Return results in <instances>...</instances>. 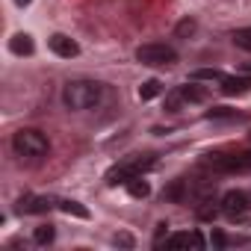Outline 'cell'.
Segmentation results:
<instances>
[{
  "label": "cell",
  "mask_w": 251,
  "mask_h": 251,
  "mask_svg": "<svg viewBox=\"0 0 251 251\" xmlns=\"http://www.w3.org/2000/svg\"><path fill=\"white\" fill-rule=\"evenodd\" d=\"M100 95H103L100 83H95V80H71L65 86V92H62V100H65L68 109H92V106L100 103Z\"/></svg>",
  "instance_id": "cell-1"
},
{
  "label": "cell",
  "mask_w": 251,
  "mask_h": 251,
  "mask_svg": "<svg viewBox=\"0 0 251 251\" xmlns=\"http://www.w3.org/2000/svg\"><path fill=\"white\" fill-rule=\"evenodd\" d=\"M12 148L21 160H42L48 151H50V142L42 130H18L15 139H12Z\"/></svg>",
  "instance_id": "cell-2"
},
{
  "label": "cell",
  "mask_w": 251,
  "mask_h": 251,
  "mask_svg": "<svg viewBox=\"0 0 251 251\" xmlns=\"http://www.w3.org/2000/svg\"><path fill=\"white\" fill-rule=\"evenodd\" d=\"M213 172H248L251 169V151H233V154H207L204 160Z\"/></svg>",
  "instance_id": "cell-3"
},
{
  "label": "cell",
  "mask_w": 251,
  "mask_h": 251,
  "mask_svg": "<svg viewBox=\"0 0 251 251\" xmlns=\"http://www.w3.org/2000/svg\"><path fill=\"white\" fill-rule=\"evenodd\" d=\"M136 59L142 65H175L177 62V50L163 45V42H151V45H142L136 50Z\"/></svg>",
  "instance_id": "cell-4"
},
{
  "label": "cell",
  "mask_w": 251,
  "mask_h": 251,
  "mask_svg": "<svg viewBox=\"0 0 251 251\" xmlns=\"http://www.w3.org/2000/svg\"><path fill=\"white\" fill-rule=\"evenodd\" d=\"M219 204H222V213H225L227 219H239V216H245V213L251 210V198H248V192H239V189L225 192Z\"/></svg>",
  "instance_id": "cell-5"
},
{
  "label": "cell",
  "mask_w": 251,
  "mask_h": 251,
  "mask_svg": "<svg viewBox=\"0 0 251 251\" xmlns=\"http://www.w3.org/2000/svg\"><path fill=\"white\" fill-rule=\"evenodd\" d=\"M151 163H154V160H130V163H121V166L109 169V175H106V183H109V186H118V183H127L130 177L142 175V169H148Z\"/></svg>",
  "instance_id": "cell-6"
},
{
  "label": "cell",
  "mask_w": 251,
  "mask_h": 251,
  "mask_svg": "<svg viewBox=\"0 0 251 251\" xmlns=\"http://www.w3.org/2000/svg\"><path fill=\"white\" fill-rule=\"evenodd\" d=\"M48 45H50V50H53L56 56H62V59H71V56H77V53H80V45H77L74 39L62 36V33L50 36V39H48Z\"/></svg>",
  "instance_id": "cell-7"
},
{
  "label": "cell",
  "mask_w": 251,
  "mask_h": 251,
  "mask_svg": "<svg viewBox=\"0 0 251 251\" xmlns=\"http://www.w3.org/2000/svg\"><path fill=\"white\" fill-rule=\"evenodd\" d=\"M166 245L169 248H204V236L198 230H180V233H172Z\"/></svg>",
  "instance_id": "cell-8"
},
{
  "label": "cell",
  "mask_w": 251,
  "mask_h": 251,
  "mask_svg": "<svg viewBox=\"0 0 251 251\" xmlns=\"http://www.w3.org/2000/svg\"><path fill=\"white\" fill-rule=\"evenodd\" d=\"M53 207L50 198H42V195H21L18 198V213H48Z\"/></svg>",
  "instance_id": "cell-9"
},
{
  "label": "cell",
  "mask_w": 251,
  "mask_h": 251,
  "mask_svg": "<svg viewBox=\"0 0 251 251\" xmlns=\"http://www.w3.org/2000/svg\"><path fill=\"white\" fill-rule=\"evenodd\" d=\"M222 92L225 95H245V92H251V77H225L222 80Z\"/></svg>",
  "instance_id": "cell-10"
},
{
  "label": "cell",
  "mask_w": 251,
  "mask_h": 251,
  "mask_svg": "<svg viewBox=\"0 0 251 251\" xmlns=\"http://www.w3.org/2000/svg\"><path fill=\"white\" fill-rule=\"evenodd\" d=\"M9 50H12V53H18V56H30V53L36 50L33 36H27V33H15V36L9 39Z\"/></svg>",
  "instance_id": "cell-11"
},
{
  "label": "cell",
  "mask_w": 251,
  "mask_h": 251,
  "mask_svg": "<svg viewBox=\"0 0 251 251\" xmlns=\"http://www.w3.org/2000/svg\"><path fill=\"white\" fill-rule=\"evenodd\" d=\"M124 186H127V192H130L133 198H148V195H151V186H148V180H142V175L130 177Z\"/></svg>",
  "instance_id": "cell-12"
},
{
  "label": "cell",
  "mask_w": 251,
  "mask_h": 251,
  "mask_svg": "<svg viewBox=\"0 0 251 251\" xmlns=\"http://www.w3.org/2000/svg\"><path fill=\"white\" fill-rule=\"evenodd\" d=\"M180 95H183V100H186V103H201V100L207 98V92H204L201 86H195V83L180 86Z\"/></svg>",
  "instance_id": "cell-13"
},
{
  "label": "cell",
  "mask_w": 251,
  "mask_h": 251,
  "mask_svg": "<svg viewBox=\"0 0 251 251\" xmlns=\"http://www.w3.org/2000/svg\"><path fill=\"white\" fill-rule=\"evenodd\" d=\"M160 92H163V83H160V80H145V83L139 86V100H154Z\"/></svg>",
  "instance_id": "cell-14"
},
{
  "label": "cell",
  "mask_w": 251,
  "mask_h": 251,
  "mask_svg": "<svg viewBox=\"0 0 251 251\" xmlns=\"http://www.w3.org/2000/svg\"><path fill=\"white\" fill-rule=\"evenodd\" d=\"M59 207H62V213H68V216H77V219H89V210H86L83 204H77V201H59Z\"/></svg>",
  "instance_id": "cell-15"
},
{
  "label": "cell",
  "mask_w": 251,
  "mask_h": 251,
  "mask_svg": "<svg viewBox=\"0 0 251 251\" xmlns=\"http://www.w3.org/2000/svg\"><path fill=\"white\" fill-rule=\"evenodd\" d=\"M53 225H39L36 227V233H33V239H36V245H48V242H53Z\"/></svg>",
  "instance_id": "cell-16"
},
{
  "label": "cell",
  "mask_w": 251,
  "mask_h": 251,
  "mask_svg": "<svg viewBox=\"0 0 251 251\" xmlns=\"http://www.w3.org/2000/svg\"><path fill=\"white\" fill-rule=\"evenodd\" d=\"M186 100H183V95H180V89H175V92H169L166 95V109L169 112H180V106H183Z\"/></svg>",
  "instance_id": "cell-17"
},
{
  "label": "cell",
  "mask_w": 251,
  "mask_h": 251,
  "mask_svg": "<svg viewBox=\"0 0 251 251\" xmlns=\"http://www.w3.org/2000/svg\"><path fill=\"white\" fill-rule=\"evenodd\" d=\"M192 80H225V74L222 71H216V68H198V71H192Z\"/></svg>",
  "instance_id": "cell-18"
},
{
  "label": "cell",
  "mask_w": 251,
  "mask_h": 251,
  "mask_svg": "<svg viewBox=\"0 0 251 251\" xmlns=\"http://www.w3.org/2000/svg\"><path fill=\"white\" fill-rule=\"evenodd\" d=\"M233 45L242 50H251V30H236L233 33Z\"/></svg>",
  "instance_id": "cell-19"
},
{
  "label": "cell",
  "mask_w": 251,
  "mask_h": 251,
  "mask_svg": "<svg viewBox=\"0 0 251 251\" xmlns=\"http://www.w3.org/2000/svg\"><path fill=\"white\" fill-rule=\"evenodd\" d=\"M192 33H195V21L183 18V21L177 24V36H192Z\"/></svg>",
  "instance_id": "cell-20"
},
{
  "label": "cell",
  "mask_w": 251,
  "mask_h": 251,
  "mask_svg": "<svg viewBox=\"0 0 251 251\" xmlns=\"http://www.w3.org/2000/svg\"><path fill=\"white\" fill-rule=\"evenodd\" d=\"M207 118H239L236 112H230V109H225V106H219V109H210L207 112Z\"/></svg>",
  "instance_id": "cell-21"
},
{
  "label": "cell",
  "mask_w": 251,
  "mask_h": 251,
  "mask_svg": "<svg viewBox=\"0 0 251 251\" xmlns=\"http://www.w3.org/2000/svg\"><path fill=\"white\" fill-rule=\"evenodd\" d=\"M169 239V225H157V236H154V245H163Z\"/></svg>",
  "instance_id": "cell-22"
},
{
  "label": "cell",
  "mask_w": 251,
  "mask_h": 251,
  "mask_svg": "<svg viewBox=\"0 0 251 251\" xmlns=\"http://www.w3.org/2000/svg\"><path fill=\"white\" fill-rule=\"evenodd\" d=\"M225 242H227V239H225V236H222V233H213V245H219V248H222V245H225Z\"/></svg>",
  "instance_id": "cell-23"
},
{
  "label": "cell",
  "mask_w": 251,
  "mask_h": 251,
  "mask_svg": "<svg viewBox=\"0 0 251 251\" xmlns=\"http://www.w3.org/2000/svg\"><path fill=\"white\" fill-rule=\"evenodd\" d=\"M115 242H121V245H133V239H130V236H115Z\"/></svg>",
  "instance_id": "cell-24"
},
{
  "label": "cell",
  "mask_w": 251,
  "mask_h": 251,
  "mask_svg": "<svg viewBox=\"0 0 251 251\" xmlns=\"http://www.w3.org/2000/svg\"><path fill=\"white\" fill-rule=\"evenodd\" d=\"M30 3H33V0H15V6H21V9H24V6H30Z\"/></svg>",
  "instance_id": "cell-25"
}]
</instances>
